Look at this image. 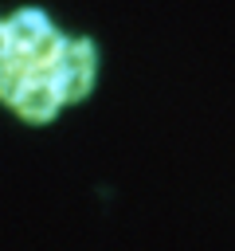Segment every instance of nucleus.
I'll return each mask as SVG.
<instances>
[{
	"label": "nucleus",
	"mask_w": 235,
	"mask_h": 251,
	"mask_svg": "<svg viewBox=\"0 0 235 251\" xmlns=\"http://www.w3.org/2000/svg\"><path fill=\"white\" fill-rule=\"evenodd\" d=\"M94 67H98V51L90 39H63L47 67V78L55 82L63 102H78L94 86Z\"/></svg>",
	"instance_id": "obj_1"
},
{
	"label": "nucleus",
	"mask_w": 235,
	"mask_h": 251,
	"mask_svg": "<svg viewBox=\"0 0 235 251\" xmlns=\"http://www.w3.org/2000/svg\"><path fill=\"white\" fill-rule=\"evenodd\" d=\"M59 90H55V82L51 78H31L27 82V90L16 98V106H20V114L27 118V122H47V118H55V110H59Z\"/></svg>",
	"instance_id": "obj_2"
},
{
	"label": "nucleus",
	"mask_w": 235,
	"mask_h": 251,
	"mask_svg": "<svg viewBox=\"0 0 235 251\" xmlns=\"http://www.w3.org/2000/svg\"><path fill=\"white\" fill-rule=\"evenodd\" d=\"M31 78H39V71H35L27 59H20V55H4V59H0V98H4V102H16V98L27 90Z\"/></svg>",
	"instance_id": "obj_3"
},
{
	"label": "nucleus",
	"mask_w": 235,
	"mask_h": 251,
	"mask_svg": "<svg viewBox=\"0 0 235 251\" xmlns=\"http://www.w3.org/2000/svg\"><path fill=\"white\" fill-rule=\"evenodd\" d=\"M8 55V35H4V24H0V59Z\"/></svg>",
	"instance_id": "obj_4"
}]
</instances>
